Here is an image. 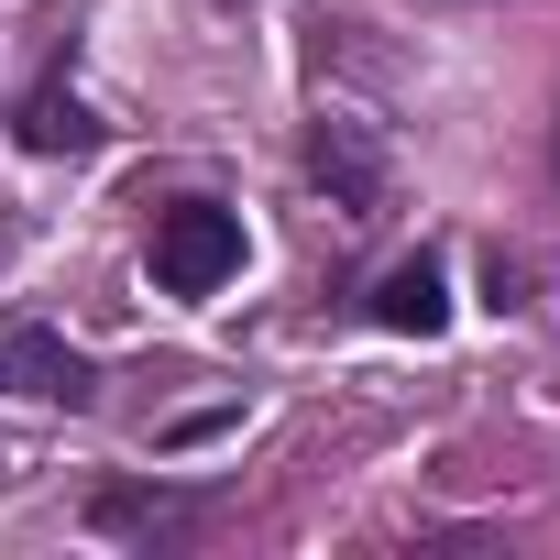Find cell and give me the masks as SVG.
I'll return each mask as SVG.
<instances>
[{
  "instance_id": "cell-1",
  "label": "cell",
  "mask_w": 560,
  "mask_h": 560,
  "mask_svg": "<svg viewBox=\"0 0 560 560\" xmlns=\"http://www.w3.org/2000/svg\"><path fill=\"white\" fill-rule=\"evenodd\" d=\"M231 275H242V220L220 198L154 209V287L165 298H209V287H231Z\"/></svg>"
},
{
  "instance_id": "cell-2",
  "label": "cell",
  "mask_w": 560,
  "mask_h": 560,
  "mask_svg": "<svg viewBox=\"0 0 560 560\" xmlns=\"http://www.w3.org/2000/svg\"><path fill=\"white\" fill-rule=\"evenodd\" d=\"M0 396H45V407H89V363L45 330V319H0Z\"/></svg>"
},
{
  "instance_id": "cell-3",
  "label": "cell",
  "mask_w": 560,
  "mask_h": 560,
  "mask_svg": "<svg viewBox=\"0 0 560 560\" xmlns=\"http://www.w3.org/2000/svg\"><path fill=\"white\" fill-rule=\"evenodd\" d=\"M308 165H319V187H330L352 220L385 209V143H374L363 121H319V132H308Z\"/></svg>"
},
{
  "instance_id": "cell-4",
  "label": "cell",
  "mask_w": 560,
  "mask_h": 560,
  "mask_svg": "<svg viewBox=\"0 0 560 560\" xmlns=\"http://www.w3.org/2000/svg\"><path fill=\"white\" fill-rule=\"evenodd\" d=\"M374 319H385V330H407V341H440V330H451V275H440L429 253L385 264V287H374Z\"/></svg>"
},
{
  "instance_id": "cell-5",
  "label": "cell",
  "mask_w": 560,
  "mask_h": 560,
  "mask_svg": "<svg viewBox=\"0 0 560 560\" xmlns=\"http://www.w3.org/2000/svg\"><path fill=\"white\" fill-rule=\"evenodd\" d=\"M12 132H23V154H89V143H100L89 100H78V89H56V78H34V89H23Z\"/></svg>"
},
{
  "instance_id": "cell-6",
  "label": "cell",
  "mask_w": 560,
  "mask_h": 560,
  "mask_svg": "<svg viewBox=\"0 0 560 560\" xmlns=\"http://www.w3.org/2000/svg\"><path fill=\"white\" fill-rule=\"evenodd\" d=\"M100 527H132V538H165V527H187V494H143V483H121V494H100Z\"/></svg>"
}]
</instances>
